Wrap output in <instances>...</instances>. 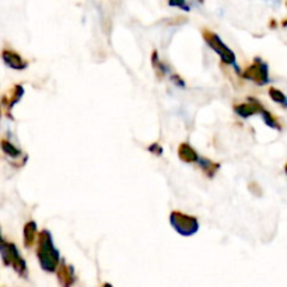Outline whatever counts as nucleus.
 <instances>
[{"label": "nucleus", "instance_id": "nucleus-1", "mask_svg": "<svg viewBox=\"0 0 287 287\" xmlns=\"http://www.w3.org/2000/svg\"><path fill=\"white\" fill-rule=\"evenodd\" d=\"M38 258L44 271L55 272L59 265V252L53 246V239L48 230H44L40 237V248H38Z\"/></svg>", "mask_w": 287, "mask_h": 287}, {"label": "nucleus", "instance_id": "nucleus-2", "mask_svg": "<svg viewBox=\"0 0 287 287\" xmlns=\"http://www.w3.org/2000/svg\"><path fill=\"white\" fill-rule=\"evenodd\" d=\"M203 37H205L206 42L209 44V47H210L219 56L222 57V60L224 63H227V65H236V55H234V52L223 44V41L219 38L217 34L207 33V31H206V33L203 34Z\"/></svg>", "mask_w": 287, "mask_h": 287}, {"label": "nucleus", "instance_id": "nucleus-3", "mask_svg": "<svg viewBox=\"0 0 287 287\" xmlns=\"http://www.w3.org/2000/svg\"><path fill=\"white\" fill-rule=\"evenodd\" d=\"M171 224L172 227L177 230V233H180L182 236H192L199 229V223L195 217L178 213V212L171 213Z\"/></svg>", "mask_w": 287, "mask_h": 287}, {"label": "nucleus", "instance_id": "nucleus-4", "mask_svg": "<svg viewBox=\"0 0 287 287\" xmlns=\"http://www.w3.org/2000/svg\"><path fill=\"white\" fill-rule=\"evenodd\" d=\"M244 77L248 80L256 82L258 84H265L268 82V67L259 59L255 60L252 66H249L244 73Z\"/></svg>", "mask_w": 287, "mask_h": 287}, {"label": "nucleus", "instance_id": "nucleus-5", "mask_svg": "<svg viewBox=\"0 0 287 287\" xmlns=\"http://www.w3.org/2000/svg\"><path fill=\"white\" fill-rule=\"evenodd\" d=\"M3 60L6 62V65L13 67V69H17V70H21V69L27 67L25 60H23L16 52H11V50H4L3 52Z\"/></svg>", "mask_w": 287, "mask_h": 287}, {"label": "nucleus", "instance_id": "nucleus-6", "mask_svg": "<svg viewBox=\"0 0 287 287\" xmlns=\"http://www.w3.org/2000/svg\"><path fill=\"white\" fill-rule=\"evenodd\" d=\"M178 154H180L181 160L185 161V163H195V161L197 163V160H199V156L196 154V151L191 147L189 144H187V143L181 144L180 153Z\"/></svg>", "mask_w": 287, "mask_h": 287}, {"label": "nucleus", "instance_id": "nucleus-7", "mask_svg": "<svg viewBox=\"0 0 287 287\" xmlns=\"http://www.w3.org/2000/svg\"><path fill=\"white\" fill-rule=\"evenodd\" d=\"M234 109H236V112H237L241 118H249L251 115L261 114V111H262L256 104H254V105H251V104H241V105L234 107Z\"/></svg>", "mask_w": 287, "mask_h": 287}, {"label": "nucleus", "instance_id": "nucleus-8", "mask_svg": "<svg viewBox=\"0 0 287 287\" xmlns=\"http://www.w3.org/2000/svg\"><path fill=\"white\" fill-rule=\"evenodd\" d=\"M35 231H37V226H35V223L31 222L25 226V244H27V245H30V244L34 241Z\"/></svg>", "mask_w": 287, "mask_h": 287}, {"label": "nucleus", "instance_id": "nucleus-9", "mask_svg": "<svg viewBox=\"0 0 287 287\" xmlns=\"http://www.w3.org/2000/svg\"><path fill=\"white\" fill-rule=\"evenodd\" d=\"M3 150H4V153L8 154V156L11 157H17L20 156V150H17L13 144H10L8 142H3Z\"/></svg>", "mask_w": 287, "mask_h": 287}, {"label": "nucleus", "instance_id": "nucleus-10", "mask_svg": "<svg viewBox=\"0 0 287 287\" xmlns=\"http://www.w3.org/2000/svg\"><path fill=\"white\" fill-rule=\"evenodd\" d=\"M168 4L172 6V7L182 8V10H185V11H189V10H191L189 4L187 3V0H168Z\"/></svg>", "mask_w": 287, "mask_h": 287}, {"label": "nucleus", "instance_id": "nucleus-11", "mask_svg": "<svg viewBox=\"0 0 287 287\" xmlns=\"http://www.w3.org/2000/svg\"><path fill=\"white\" fill-rule=\"evenodd\" d=\"M271 96H272V98L275 99V101H279V102H286V98L283 97V94H282V93H278L276 90H271Z\"/></svg>", "mask_w": 287, "mask_h": 287}, {"label": "nucleus", "instance_id": "nucleus-12", "mask_svg": "<svg viewBox=\"0 0 287 287\" xmlns=\"http://www.w3.org/2000/svg\"><path fill=\"white\" fill-rule=\"evenodd\" d=\"M158 151V154H161V153H163V150H161V147H160V146H158V144H153V146H151V147H150V151Z\"/></svg>", "mask_w": 287, "mask_h": 287}]
</instances>
